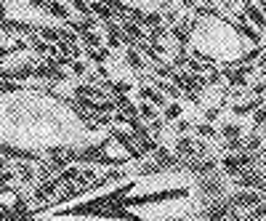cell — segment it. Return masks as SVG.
<instances>
[{"instance_id": "cell-1", "label": "cell", "mask_w": 266, "mask_h": 221, "mask_svg": "<svg viewBox=\"0 0 266 221\" xmlns=\"http://www.w3.org/2000/svg\"><path fill=\"white\" fill-rule=\"evenodd\" d=\"M136 187V181H128L125 187L115 189L107 197H99L93 203H83L75 208L61 211V216H104V219H125V221H141L139 216L128 213V205H144V203H160L168 197H184L186 189H165V192H154V194H144V197H125V192H131Z\"/></svg>"}, {"instance_id": "cell-2", "label": "cell", "mask_w": 266, "mask_h": 221, "mask_svg": "<svg viewBox=\"0 0 266 221\" xmlns=\"http://www.w3.org/2000/svg\"><path fill=\"white\" fill-rule=\"evenodd\" d=\"M35 77H43V80L61 83V80H67V72H64V69H61L54 59H48V62H43V64H37V67H35Z\"/></svg>"}, {"instance_id": "cell-3", "label": "cell", "mask_w": 266, "mask_h": 221, "mask_svg": "<svg viewBox=\"0 0 266 221\" xmlns=\"http://www.w3.org/2000/svg\"><path fill=\"white\" fill-rule=\"evenodd\" d=\"M43 11H45V14H51V16H56V19H64V22L69 19V11H67V5H64V3H59V0H48Z\"/></svg>"}, {"instance_id": "cell-4", "label": "cell", "mask_w": 266, "mask_h": 221, "mask_svg": "<svg viewBox=\"0 0 266 221\" xmlns=\"http://www.w3.org/2000/svg\"><path fill=\"white\" fill-rule=\"evenodd\" d=\"M125 62L131 64V69H136V72H144V62H141V56H139V51H136V48L125 51Z\"/></svg>"}, {"instance_id": "cell-5", "label": "cell", "mask_w": 266, "mask_h": 221, "mask_svg": "<svg viewBox=\"0 0 266 221\" xmlns=\"http://www.w3.org/2000/svg\"><path fill=\"white\" fill-rule=\"evenodd\" d=\"M221 133H224V139H226V141H239V136H242V128H239L237 123H226Z\"/></svg>"}, {"instance_id": "cell-6", "label": "cell", "mask_w": 266, "mask_h": 221, "mask_svg": "<svg viewBox=\"0 0 266 221\" xmlns=\"http://www.w3.org/2000/svg\"><path fill=\"white\" fill-rule=\"evenodd\" d=\"M141 99H144V101H154V104H160V107H165V99H163V96H160L157 94V91H152V88H141Z\"/></svg>"}, {"instance_id": "cell-7", "label": "cell", "mask_w": 266, "mask_h": 221, "mask_svg": "<svg viewBox=\"0 0 266 221\" xmlns=\"http://www.w3.org/2000/svg\"><path fill=\"white\" fill-rule=\"evenodd\" d=\"M154 86H157L163 94H168V96H173V99H178L181 96V91L176 88V86H171V80H154Z\"/></svg>"}, {"instance_id": "cell-8", "label": "cell", "mask_w": 266, "mask_h": 221, "mask_svg": "<svg viewBox=\"0 0 266 221\" xmlns=\"http://www.w3.org/2000/svg\"><path fill=\"white\" fill-rule=\"evenodd\" d=\"M139 118L141 120H157V112H154L149 104H139Z\"/></svg>"}, {"instance_id": "cell-9", "label": "cell", "mask_w": 266, "mask_h": 221, "mask_svg": "<svg viewBox=\"0 0 266 221\" xmlns=\"http://www.w3.org/2000/svg\"><path fill=\"white\" fill-rule=\"evenodd\" d=\"M19 176H22V181H32L35 179V168L30 162H24V165H19Z\"/></svg>"}, {"instance_id": "cell-10", "label": "cell", "mask_w": 266, "mask_h": 221, "mask_svg": "<svg viewBox=\"0 0 266 221\" xmlns=\"http://www.w3.org/2000/svg\"><path fill=\"white\" fill-rule=\"evenodd\" d=\"M194 131L203 136V139H210V136H216V131H213L210 123H200V126H194Z\"/></svg>"}, {"instance_id": "cell-11", "label": "cell", "mask_w": 266, "mask_h": 221, "mask_svg": "<svg viewBox=\"0 0 266 221\" xmlns=\"http://www.w3.org/2000/svg\"><path fill=\"white\" fill-rule=\"evenodd\" d=\"M176 118H181V107L178 104H168L165 107V120H176Z\"/></svg>"}, {"instance_id": "cell-12", "label": "cell", "mask_w": 266, "mask_h": 221, "mask_svg": "<svg viewBox=\"0 0 266 221\" xmlns=\"http://www.w3.org/2000/svg\"><path fill=\"white\" fill-rule=\"evenodd\" d=\"M264 123H266V107H261L256 112V118H253V128H261Z\"/></svg>"}, {"instance_id": "cell-13", "label": "cell", "mask_w": 266, "mask_h": 221, "mask_svg": "<svg viewBox=\"0 0 266 221\" xmlns=\"http://www.w3.org/2000/svg\"><path fill=\"white\" fill-rule=\"evenodd\" d=\"M189 128H192V126H189V123H186V120H178L176 131H178V133H186V131H189Z\"/></svg>"}]
</instances>
